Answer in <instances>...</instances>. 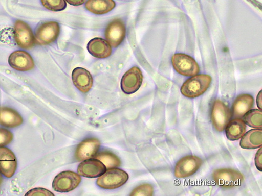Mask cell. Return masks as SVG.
<instances>
[{
	"mask_svg": "<svg viewBox=\"0 0 262 196\" xmlns=\"http://www.w3.org/2000/svg\"><path fill=\"white\" fill-rule=\"evenodd\" d=\"M101 143L96 138H88L77 146L75 158L78 161L94 158L100 149Z\"/></svg>",
	"mask_w": 262,
	"mask_h": 196,
	"instance_id": "9a60e30c",
	"label": "cell"
},
{
	"mask_svg": "<svg viewBox=\"0 0 262 196\" xmlns=\"http://www.w3.org/2000/svg\"><path fill=\"white\" fill-rule=\"evenodd\" d=\"M154 189L152 186L148 184H144L139 186L131 192L130 195H145L151 196L154 195Z\"/></svg>",
	"mask_w": 262,
	"mask_h": 196,
	"instance_id": "484cf974",
	"label": "cell"
},
{
	"mask_svg": "<svg viewBox=\"0 0 262 196\" xmlns=\"http://www.w3.org/2000/svg\"><path fill=\"white\" fill-rule=\"evenodd\" d=\"M13 134L8 129L0 128V148L9 144L13 140Z\"/></svg>",
	"mask_w": 262,
	"mask_h": 196,
	"instance_id": "4316f807",
	"label": "cell"
},
{
	"mask_svg": "<svg viewBox=\"0 0 262 196\" xmlns=\"http://www.w3.org/2000/svg\"><path fill=\"white\" fill-rule=\"evenodd\" d=\"M212 78L208 75H195L183 84L181 91L185 97L194 99L200 97L209 89Z\"/></svg>",
	"mask_w": 262,
	"mask_h": 196,
	"instance_id": "6da1fadb",
	"label": "cell"
},
{
	"mask_svg": "<svg viewBox=\"0 0 262 196\" xmlns=\"http://www.w3.org/2000/svg\"><path fill=\"white\" fill-rule=\"evenodd\" d=\"M114 0H88L85 9L96 15H103L111 12L116 7Z\"/></svg>",
	"mask_w": 262,
	"mask_h": 196,
	"instance_id": "ffe728a7",
	"label": "cell"
},
{
	"mask_svg": "<svg viewBox=\"0 0 262 196\" xmlns=\"http://www.w3.org/2000/svg\"><path fill=\"white\" fill-rule=\"evenodd\" d=\"M43 7L48 10L53 12H60L67 7L65 0H41Z\"/></svg>",
	"mask_w": 262,
	"mask_h": 196,
	"instance_id": "d4e9b609",
	"label": "cell"
},
{
	"mask_svg": "<svg viewBox=\"0 0 262 196\" xmlns=\"http://www.w3.org/2000/svg\"><path fill=\"white\" fill-rule=\"evenodd\" d=\"M255 165L257 169L262 172V148L261 147L258 150L255 156Z\"/></svg>",
	"mask_w": 262,
	"mask_h": 196,
	"instance_id": "f1b7e54d",
	"label": "cell"
},
{
	"mask_svg": "<svg viewBox=\"0 0 262 196\" xmlns=\"http://www.w3.org/2000/svg\"><path fill=\"white\" fill-rule=\"evenodd\" d=\"M212 179L216 185L230 189L241 186L244 181L243 174L232 168H221L212 173Z\"/></svg>",
	"mask_w": 262,
	"mask_h": 196,
	"instance_id": "7a4b0ae2",
	"label": "cell"
},
{
	"mask_svg": "<svg viewBox=\"0 0 262 196\" xmlns=\"http://www.w3.org/2000/svg\"><path fill=\"white\" fill-rule=\"evenodd\" d=\"M14 38L21 49L30 50L35 43V36L30 27L25 21H16L14 26Z\"/></svg>",
	"mask_w": 262,
	"mask_h": 196,
	"instance_id": "52a82bcc",
	"label": "cell"
},
{
	"mask_svg": "<svg viewBox=\"0 0 262 196\" xmlns=\"http://www.w3.org/2000/svg\"><path fill=\"white\" fill-rule=\"evenodd\" d=\"M143 76L140 69L135 66L128 70L122 77L121 88L126 94L130 95L137 92L141 88Z\"/></svg>",
	"mask_w": 262,
	"mask_h": 196,
	"instance_id": "30bf717a",
	"label": "cell"
},
{
	"mask_svg": "<svg viewBox=\"0 0 262 196\" xmlns=\"http://www.w3.org/2000/svg\"><path fill=\"white\" fill-rule=\"evenodd\" d=\"M171 63L174 69L184 76H194L200 72L198 62L186 54L179 53L173 55L171 58Z\"/></svg>",
	"mask_w": 262,
	"mask_h": 196,
	"instance_id": "5b68a950",
	"label": "cell"
},
{
	"mask_svg": "<svg viewBox=\"0 0 262 196\" xmlns=\"http://www.w3.org/2000/svg\"><path fill=\"white\" fill-rule=\"evenodd\" d=\"M244 122L249 126L254 128L261 129L262 112L259 110H251L244 116Z\"/></svg>",
	"mask_w": 262,
	"mask_h": 196,
	"instance_id": "cb8c5ba5",
	"label": "cell"
},
{
	"mask_svg": "<svg viewBox=\"0 0 262 196\" xmlns=\"http://www.w3.org/2000/svg\"><path fill=\"white\" fill-rule=\"evenodd\" d=\"M3 182V178L1 172H0V186H1Z\"/></svg>",
	"mask_w": 262,
	"mask_h": 196,
	"instance_id": "1f68e13d",
	"label": "cell"
},
{
	"mask_svg": "<svg viewBox=\"0 0 262 196\" xmlns=\"http://www.w3.org/2000/svg\"><path fill=\"white\" fill-rule=\"evenodd\" d=\"M24 119L13 109L0 106V125L7 128H15L20 126Z\"/></svg>",
	"mask_w": 262,
	"mask_h": 196,
	"instance_id": "ac0fdd59",
	"label": "cell"
},
{
	"mask_svg": "<svg viewBox=\"0 0 262 196\" xmlns=\"http://www.w3.org/2000/svg\"><path fill=\"white\" fill-rule=\"evenodd\" d=\"M253 105L254 99L251 95L247 94L239 95L233 104V116L236 118L243 117L252 110Z\"/></svg>",
	"mask_w": 262,
	"mask_h": 196,
	"instance_id": "d6986e66",
	"label": "cell"
},
{
	"mask_svg": "<svg viewBox=\"0 0 262 196\" xmlns=\"http://www.w3.org/2000/svg\"><path fill=\"white\" fill-rule=\"evenodd\" d=\"M70 5L78 7L83 5L86 0H66Z\"/></svg>",
	"mask_w": 262,
	"mask_h": 196,
	"instance_id": "f546056e",
	"label": "cell"
},
{
	"mask_svg": "<svg viewBox=\"0 0 262 196\" xmlns=\"http://www.w3.org/2000/svg\"><path fill=\"white\" fill-rule=\"evenodd\" d=\"M262 145L261 129L255 128L249 131L242 138L239 145L245 149H256Z\"/></svg>",
	"mask_w": 262,
	"mask_h": 196,
	"instance_id": "44dd1931",
	"label": "cell"
},
{
	"mask_svg": "<svg viewBox=\"0 0 262 196\" xmlns=\"http://www.w3.org/2000/svg\"><path fill=\"white\" fill-rule=\"evenodd\" d=\"M94 158L102 162L106 169L119 167L121 163L120 159L110 151H102L97 154Z\"/></svg>",
	"mask_w": 262,
	"mask_h": 196,
	"instance_id": "603a6c76",
	"label": "cell"
},
{
	"mask_svg": "<svg viewBox=\"0 0 262 196\" xmlns=\"http://www.w3.org/2000/svg\"><path fill=\"white\" fill-rule=\"evenodd\" d=\"M87 50L93 56L99 59L110 57L113 52L110 43L99 37L91 40L87 45Z\"/></svg>",
	"mask_w": 262,
	"mask_h": 196,
	"instance_id": "e0dca14e",
	"label": "cell"
},
{
	"mask_svg": "<svg viewBox=\"0 0 262 196\" xmlns=\"http://www.w3.org/2000/svg\"><path fill=\"white\" fill-rule=\"evenodd\" d=\"M126 32V27L123 20L116 18L106 26L104 36L106 40L112 47L117 48L125 39Z\"/></svg>",
	"mask_w": 262,
	"mask_h": 196,
	"instance_id": "9c48e42d",
	"label": "cell"
},
{
	"mask_svg": "<svg viewBox=\"0 0 262 196\" xmlns=\"http://www.w3.org/2000/svg\"><path fill=\"white\" fill-rule=\"evenodd\" d=\"M26 196L34 195H53L55 194L50 190L43 188H35L29 190L26 194Z\"/></svg>",
	"mask_w": 262,
	"mask_h": 196,
	"instance_id": "83f0119b",
	"label": "cell"
},
{
	"mask_svg": "<svg viewBox=\"0 0 262 196\" xmlns=\"http://www.w3.org/2000/svg\"><path fill=\"white\" fill-rule=\"evenodd\" d=\"M11 67L19 71H29L35 67L34 60L31 56L25 51H17L12 53L9 57Z\"/></svg>",
	"mask_w": 262,
	"mask_h": 196,
	"instance_id": "5bb4252c",
	"label": "cell"
},
{
	"mask_svg": "<svg viewBox=\"0 0 262 196\" xmlns=\"http://www.w3.org/2000/svg\"><path fill=\"white\" fill-rule=\"evenodd\" d=\"M247 126L243 120L239 118L229 122L225 130L228 140L237 141L241 139L246 132Z\"/></svg>",
	"mask_w": 262,
	"mask_h": 196,
	"instance_id": "7402d4cb",
	"label": "cell"
},
{
	"mask_svg": "<svg viewBox=\"0 0 262 196\" xmlns=\"http://www.w3.org/2000/svg\"><path fill=\"white\" fill-rule=\"evenodd\" d=\"M60 32V26L56 21L43 22L36 29L34 36L35 43L40 46L50 45L57 39Z\"/></svg>",
	"mask_w": 262,
	"mask_h": 196,
	"instance_id": "3957f363",
	"label": "cell"
},
{
	"mask_svg": "<svg viewBox=\"0 0 262 196\" xmlns=\"http://www.w3.org/2000/svg\"><path fill=\"white\" fill-rule=\"evenodd\" d=\"M106 170L104 164L96 159L83 161L78 166L77 172L80 176L86 178H96L102 175Z\"/></svg>",
	"mask_w": 262,
	"mask_h": 196,
	"instance_id": "7c38bea8",
	"label": "cell"
},
{
	"mask_svg": "<svg viewBox=\"0 0 262 196\" xmlns=\"http://www.w3.org/2000/svg\"><path fill=\"white\" fill-rule=\"evenodd\" d=\"M232 114L230 108L222 101L216 100L213 104L211 111L212 125L217 132L225 130L230 121Z\"/></svg>",
	"mask_w": 262,
	"mask_h": 196,
	"instance_id": "ba28073f",
	"label": "cell"
},
{
	"mask_svg": "<svg viewBox=\"0 0 262 196\" xmlns=\"http://www.w3.org/2000/svg\"><path fill=\"white\" fill-rule=\"evenodd\" d=\"M72 80L76 88L83 93H88L93 85V78L85 69L78 67L72 72Z\"/></svg>",
	"mask_w": 262,
	"mask_h": 196,
	"instance_id": "2e32d148",
	"label": "cell"
},
{
	"mask_svg": "<svg viewBox=\"0 0 262 196\" xmlns=\"http://www.w3.org/2000/svg\"><path fill=\"white\" fill-rule=\"evenodd\" d=\"M17 167V159L13 152L8 148H0V172L3 175L8 179L12 178Z\"/></svg>",
	"mask_w": 262,
	"mask_h": 196,
	"instance_id": "4fadbf2b",
	"label": "cell"
},
{
	"mask_svg": "<svg viewBox=\"0 0 262 196\" xmlns=\"http://www.w3.org/2000/svg\"><path fill=\"white\" fill-rule=\"evenodd\" d=\"M128 174L119 168H111L98 179L97 184L101 188L115 189L124 185L128 180Z\"/></svg>",
	"mask_w": 262,
	"mask_h": 196,
	"instance_id": "277c9868",
	"label": "cell"
},
{
	"mask_svg": "<svg viewBox=\"0 0 262 196\" xmlns=\"http://www.w3.org/2000/svg\"><path fill=\"white\" fill-rule=\"evenodd\" d=\"M256 103L257 107L259 109V110H262V103H261V91H260L256 98Z\"/></svg>",
	"mask_w": 262,
	"mask_h": 196,
	"instance_id": "4dcf8cb0",
	"label": "cell"
},
{
	"mask_svg": "<svg viewBox=\"0 0 262 196\" xmlns=\"http://www.w3.org/2000/svg\"><path fill=\"white\" fill-rule=\"evenodd\" d=\"M81 182V178L79 174L71 170L63 171L56 176L52 187L57 192H69L76 189Z\"/></svg>",
	"mask_w": 262,
	"mask_h": 196,
	"instance_id": "8992f818",
	"label": "cell"
},
{
	"mask_svg": "<svg viewBox=\"0 0 262 196\" xmlns=\"http://www.w3.org/2000/svg\"><path fill=\"white\" fill-rule=\"evenodd\" d=\"M203 164V160L195 156H187L177 163L174 168V176L179 179L186 178L193 175Z\"/></svg>",
	"mask_w": 262,
	"mask_h": 196,
	"instance_id": "8fae6325",
	"label": "cell"
}]
</instances>
